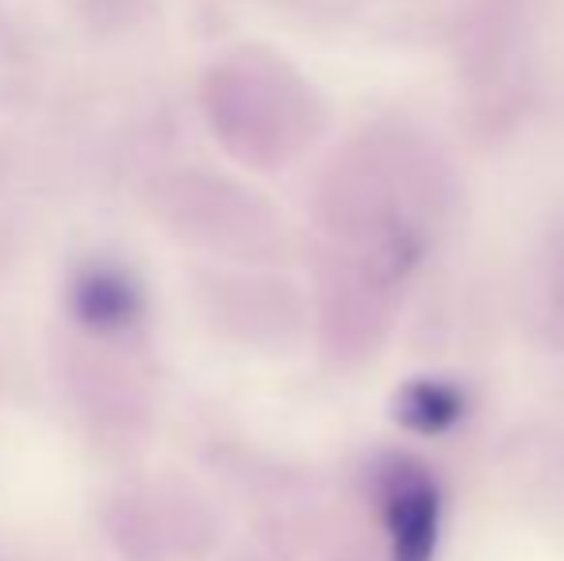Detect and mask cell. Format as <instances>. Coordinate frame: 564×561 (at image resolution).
<instances>
[{"instance_id": "6da1fadb", "label": "cell", "mask_w": 564, "mask_h": 561, "mask_svg": "<svg viewBox=\"0 0 564 561\" xmlns=\"http://www.w3.org/2000/svg\"><path fill=\"white\" fill-rule=\"evenodd\" d=\"M384 519L392 531V561H434L442 524V493L411 470V477H392L384 496Z\"/></svg>"}, {"instance_id": "3957f363", "label": "cell", "mask_w": 564, "mask_h": 561, "mask_svg": "<svg viewBox=\"0 0 564 561\" xmlns=\"http://www.w3.org/2000/svg\"><path fill=\"white\" fill-rule=\"evenodd\" d=\"M465 400L453 385L442 381H411L395 397V420L419 434H438L460 420Z\"/></svg>"}, {"instance_id": "7a4b0ae2", "label": "cell", "mask_w": 564, "mask_h": 561, "mask_svg": "<svg viewBox=\"0 0 564 561\" xmlns=\"http://www.w3.org/2000/svg\"><path fill=\"white\" fill-rule=\"evenodd\" d=\"M69 312L97 335H119L142 315V289L119 266H85L69 284Z\"/></svg>"}]
</instances>
